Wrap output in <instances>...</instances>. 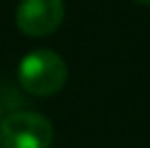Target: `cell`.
<instances>
[{"label": "cell", "mask_w": 150, "mask_h": 148, "mask_svg": "<svg viewBox=\"0 0 150 148\" xmlns=\"http://www.w3.org/2000/svg\"><path fill=\"white\" fill-rule=\"evenodd\" d=\"M18 81L33 96H54L68 81V65L54 50H33L20 61Z\"/></svg>", "instance_id": "obj_1"}, {"label": "cell", "mask_w": 150, "mask_h": 148, "mask_svg": "<svg viewBox=\"0 0 150 148\" xmlns=\"http://www.w3.org/2000/svg\"><path fill=\"white\" fill-rule=\"evenodd\" d=\"M52 124L35 111H13L0 120V148H50Z\"/></svg>", "instance_id": "obj_2"}, {"label": "cell", "mask_w": 150, "mask_h": 148, "mask_svg": "<svg viewBox=\"0 0 150 148\" xmlns=\"http://www.w3.org/2000/svg\"><path fill=\"white\" fill-rule=\"evenodd\" d=\"M65 18L63 0H22L15 9V24L28 37H46Z\"/></svg>", "instance_id": "obj_3"}, {"label": "cell", "mask_w": 150, "mask_h": 148, "mask_svg": "<svg viewBox=\"0 0 150 148\" xmlns=\"http://www.w3.org/2000/svg\"><path fill=\"white\" fill-rule=\"evenodd\" d=\"M9 109V100H2V96H0V118H2V113Z\"/></svg>", "instance_id": "obj_4"}, {"label": "cell", "mask_w": 150, "mask_h": 148, "mask_svg": "<svg viewBox=\"0 0 150 148\" xmlns=\"http://www.w3.org/2000/svg\"><path fill=\"white\" fill-rule=\"evenodd\" d=\"M133 2H137V4H144V7H150V0H133Z\"/></svg>", "instance_id": "obj_5"}]
</instances>
